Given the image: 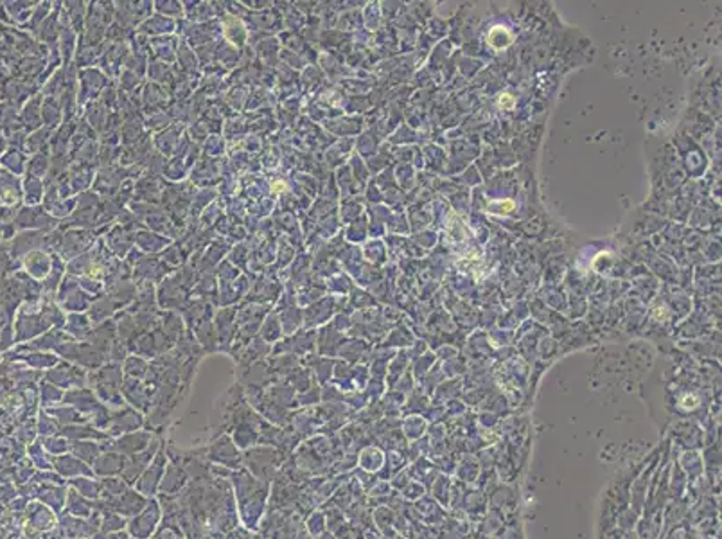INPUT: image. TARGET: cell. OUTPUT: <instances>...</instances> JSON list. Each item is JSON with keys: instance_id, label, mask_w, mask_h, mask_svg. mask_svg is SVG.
<instances>
[{"instance_id": "13", "label": "cell", "mask_w": 722, "mask_h": 539, "mask_svg": "<svg viewBox=\"0 0 722 539\" xmlns=\"http://www.w3.org/2000/svg\"><path fill=\"white\" fill-rule=\"evenodd\" d=\"M410 482H411L410 473H408V469H403V471H399L397 475L390 480V485L395 492H401Z\"/></svg>"}, {"instance_id": "12", "label": "cell", "mask_w": 722, "mask_h": 539, "mask_svg": "<svg viewBox=\"0 0 722 539\" xmlns=\"http://www.w3.org/2000/svg\"><path fill=\"white\" fill-rule=\"evenodd\" d=\"M428 495V489L424 487L421 482H417V480H411L410 484L407 485V487L403 489V491L399 492V496L404 499V502H408V504H414V502H417V499H421L423 496Z\"/></svg>"}, {"instance_id": "1", "label": "cell", "mask_w": 722, "mask_h": 539, "mask_svg": "<svg viewBox=\"0 0 722 539\" xmlns=\"http://www.w3.org/2000/svg\"><path fill=\"white\" fill-rule=\"evenodd\" d=\"M411 512H414V519L417 523L426 525V527L437 528L440 525H444L447 518V511L444 507L435 502L430 495L423 496L421 499L414 502L411 504Z\"/></svg>"}, {"instance_id": "11", "label": "cell", "mask_w": 722, "mask_h": 539, "mask_svg": "<svg viewBox=\"0 0 722 539\" xmlns=\"http://www.w3.org/2000/svg\"><path fill=\"white\" fill-rule=\"evenodd\" d=\"M701 456H703L704 473H721V442L704 446Z\"/></svg>"}, {"instance_id": "3", "label": "cell", "mask_w": 722, "mask_h": 539, "mask_svg": "<svg viewBox=\"0 0 722 539\" xmlns=\"http://www.w3.org/2000/svg\"><path fill=\"white\" fill-rule=\"evenodd\" d=\"M481 468L478 464V459L474 453H464V455L458 456L457 469H455L453 478H457L458 482L469 485V487H474L480 478Z\"/></svg>"}, {"instance_id": "4", "label": "cell", "mask_w": 722, "mask_h": 539, "mask_svg": "<svg viewBox=\"0 0 722 539\" xmlns=\"http://www.w3.org/2000/svg\"><path fill=\"white\" fill-rule=\"evenodd\" d=\"M516 504H517L516 491L507 484H498L496 487H494V491L489 495V507L503 512L505 516L516 512Z\"/></svg>"}, {"instance_id": "7", "label": "cell", "mask_w": 722, "mask_h": 539, "mask_svg": "<svg viewBox=\"0 0 722 539\" xmlns=\"http://www.w3.org/2000/svg\"><path fill=\"white\" fill-rule=\"evenodd\" d=\"M358 462H359V468L363 469V471L378 475L385 464V452L379 448V446H374V444L367 446V448H363L361 449V453H359Z\"/></svg>"}, {"instance_id": "14", "label": "cell", "mask_w": 722, "mask_h": 539, "mask_svg": "<svg viewBox=\"0 0 722 539\" xmlns=\"http://www.w3.org/2000/svg\"><path fill=\"white\" fill-rule=\"evenodd\" d=\"M500 104L503 108H507V110H510V108H514V97L509 94H503L500 97Z\"/></svg>"}, {"instance_id": "10", "label": "cell", "mask_w": 722, "mask_h": 539, "mask_svg": "<svg viewBox=\"0 0 722 539\" xmlns=\"http://www.w3.org/2000/svg\"><path fill=\"white\" fill-rule=\"evenodd\" d=\"M428 430V423L426 420L423 419V417H408L407 420L403 423V437L404 439L408 440V442H411V440H417L421 439V437H424V433H426Z\"/></svg>"}, {"instance_id": "2", "label": "cell", "mask_w": 722, "mask_h": 539, "mask_svg": "<svg viewBox=\"0 0 722 539\" xmlns=\"http://www.w3.org/2000/svg\"><path fill=\"white\" fill-rule=\"evenodd\" d=\"M460 511L469 518L471 523H473L474 519H481L483 514L489 511V496L483 491H480V489L469 487L467 489L466 496H464L462 509H460Z\"/></svg>"}, {"instance_id": "9", "label": "cell", "mask_w": 722, "mask_h": 539, "mask_svg": "<svg viewBox=\"0 0 722 539\" xmlns=\"http://www.w3.org/2000/svg\"><path fill=\"white\" fill-rule=\"evenodd\" d=\"M451 485H453V476H447L444 473L435 478L433 484L428 489V495L437 502L440 507L447 509L450 507V496H451Z\"/></svg>"}, {"instance_id": "5", "label": "cell", "mask_w": 722, "mask_h": 539, "mask_svg": "<svg viewBox=\"0 0 722 539\" xmlns=\"http://www.w3.org/2000/svg\"><path fill=\"white\" fill-rule=\"evenodd\" d=\"M678 466L681 468V471L687 475L688 480H697L704 475V466H703V456L697 449H685L681 455L678 456Z\"/></svg>"}, {"instance_id": "8", "label": "cell", "mask_w": 722, "mask_h": 539, "mask_svg": "<svg viewBox=\"0 0 722 539\" xmlns=\"http://www.w3.org/2000/svg\"><path fill=\"white\" fill-rule=\"evenodd\" d=\"M372 523L375 525L379 534L385 535V538L397 535V532H395V511L388 505H381V507L375 509L374 514H372Z\"/></svg>"}, {"instance_id": "15", "label": "cell", "mask_w": 722, "mask_h": 539, "mask_svg": "<svg viewBox=\"0 0 722 539\" xmlns=\"http://www.w3.org/2000/svg\"><path fill=\"white\" fill-rule=\"evenodd\" d=\"M706 539H715V538H706Z\"/></svg>"}, {"instance_id": "6", "label": "cell", "mask_w": 722, "mask_h": 539, "mask_svg": "<svg viewBox=\"0 0 722 539\" xmlns=\"http://www.w3.org/2000/svg\"><path fill=\"white\" fill-rule=\"evenodd\" d=\"M410 460H408L407 453L397 452V449H392V452H385V464L381 468V471L378 473L379 480H388L390 482L399 471L408 468Z\"/></svg>"}]
</instances>
